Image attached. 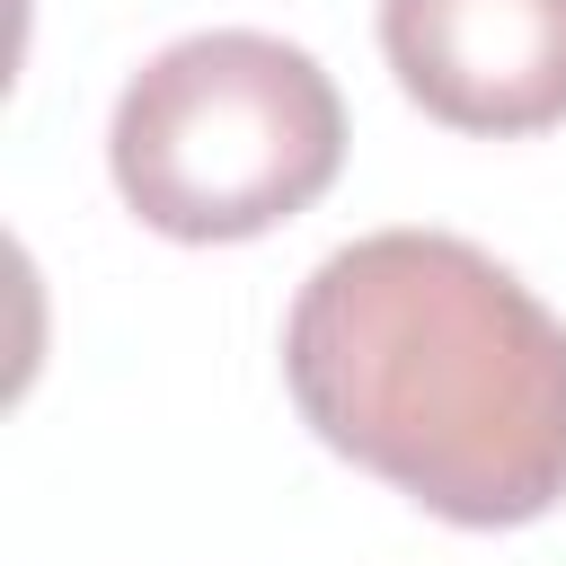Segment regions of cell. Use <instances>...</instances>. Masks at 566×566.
<instances>
[{
  "label": "cell",
  "instance_id": "6da1fadb",
  "mask_svg": "<svg viewBox=\"0 0 566 566\" xmlns=\"http://www.w3.org/2000/svg\"><path fill=\"white\" fill-rule=\"evenodd\" d=\"M301 424L460 531L566 504V318L460 230H371L318 256L283 318Z\"/></svg>",
  "mask_w": 566,
  "mask_h": 566
},
{
  "label": "cell",
  "instance_id": "7a4b0ae2",
  "mask_svg": "<svg viewBox=\"0 0 566 566\" xmlns=\"http://www.w3.org/2000/svg\"><path fill=\"white\" fill-rule=\"evenodd\" d=\"M115 195L142 230L186 248L265 239L345 168V97L310 44L265 27H203L159 44L106 124Z\"/></svg>",
  "mask_w": 566,
  "mask_h": 566
},
{
  "label": "cell",
  "instance_id": "3957f363",
  "mask_svg": "<svg viewBox=\"0 0 566 566\" xmlns=\"http://www.w3.org/2000/svg\"><path fill=\"white\" fill-rule=\"evenodd\" d=\"M398 88L478 142L566 124V0H380Z\"/></svg>",
  "mask_w": 566,
  "mask_h": 566
}]
</instances>
